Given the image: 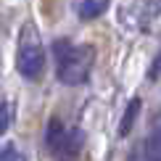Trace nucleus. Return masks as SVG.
Returning a JSON list of instances; mask_svg holds the SVG:
<instances>
[{
  "label": "nucleus",
  "mask_w": 161,
  "mask_h": 161,
  "mask_svg": "<svg viewBox=\"0 0 161 161\" xmlns=\"http://www.w3.org/2000/svg\"><path fill=\"white\" fill-rule=\"evenodd\" d=\"M8 124H11V108L5 103H0V135L8 130Z\"/></svg>",
  "instance_id": "6e6552de"
},
{
  "label": "nucleus",
  "mask_w": 161,
  "mask_h": 161,
  "mask_svg": "<svg viewBox=\"0 0 161 161\" xmlns=\"http://www.w3.org/2000/svg\"><path fill=\"white\" fill-rule=\"evenodd\" d=\"M64 143H66V132H64L61 119H50V122H48V145L56 153H61Z\"/></svg>",
  "instance_id": "39448f33"
},
{
  "label": "nucleus",
  "mask_w": 161,
  "mask_h": 161,
  "mask_svg": "<svg viewBox=\"0 0 161 161\" xmlns=\"http://www.w3.org/2000/svg\"><path fill=\"white\" fill-rule=\"evenodd\" d=\"M53 53H56V61H58V79L64 85H82L90 77L92 61H95L92 45H77L74 48L66 40H58L53 45Z\"/></svg>",
  "instance_id": "f257e3e1"
},
{
  "label": "nucleus",
  "mask_w": 161,
  "mask_h": 161,
  "mask_svg": "<svg viewBox=\"0 0 161 161\" xmlns=\"http://www.w3.org/2000/svg\"><path fill=\"white\" fill-rule=\"evenodd\" d=\"M16 66L24 79H40L45 69V48L40 32L32 21H26L19 32V45H16Z\"/></svg>",
  "instance_id": "f03ea898"
},
{
  "label": "nucleus",
  "mask_w": 161,
  "mask_h": 161,
  "mask_svg": "<svg viewBox=\"0 0 161 161\" xmlns=\"http://www.w3.org/2000/svg\"><path fill=\"white\" fill-rule=\"evenodd\" d=\"M106 8H108V0H82V5H79V16H82V19H98Z\"/></svg>",
  "instance_id": "423d86ee"
},
{
  "label": "nucleus",
  "mask_w": 161,
  "mask_h": 161,
  "mask_svg": "<svg viewBox=\"0 0 161 161\" xmlns=\"http://www.w3.org/2000/svg\"><path fill=\"white\" fill-rule=\"evenodd\" d=\"M145 161H161V122L151 130L148 140H145Z\"/></svg>",
  "instance_id": "20e7f679"
},
{
  "label": "nucleus",
  "mask_w": 161,
  "mask_h": 161,
  "mask_svg": "<svg viewBox=\"0 0 161 161\" xmlns=\"http://www.w3.org/2000/svg\"><path fill=\"white\" fill-rule=\"evenodd\" d=\"M130 161H140V156H137V151H132V153H130Z\"/></svg>",
  "instance_id": "9b49d317"
},
{
  "label": "nucleus",
  "mask_w": 161,
  "mask_h": 161,
  "mask_svg": "<svg viewBox=\"0 0 161 161\" xmlns=\"http://www.w3.org/2000/svg\"><path fill=\"white\" fill-rule=\"evenodd\" d=\"M79 148H82V132L79 130L66 132V143L61 148V156H74V153H79Z\"/></svg>",
  "instance_id": "0eeeda50"
},
{
  "label": "nucleus",
  "mask_w": 161,
  "mask_h": 161,
  "mask_svg": "<svg viewBox=\"0 0 161 161\" xmlns=\"http://www.w3.org/2000/svg\"><path fill=\"white\" fill-rule=\"evenodd\" d=\"M140 108H143V100H140V98H132L130 103H127L124 116H122V122H119V137H127V135L132 132V127H135V122H137Z\"/></svg>",
  "instance_id": "7ed1b4c3"
},
{
  "label": "nucleus",
  "mask_w": 161,
  "mask_h": 161,
  "mask_svg": "<svg viewBox=\"0 0 161 161\" xmlns=\"http://www.w3.org/2000/svg\"><path fill=\"white\" fill-rule=\"evenodd\" d=\"M0 161H21V158H19V151L8 145V148H3V151H0Z\"/></svg>",
  "instance_id": "1a4fd4ad"
},
{
  "label": "nucleus",
  "mask_w": 161,
  "mask_h": 161,
  "mask_svg": "<svg viewBox=\"0 0 161 161\" xmlns=\"http://www.w3.org/2000/svg\"><path fill=\"white\" fill-rule=\"evenodd\" d=\"M158 74H161V53H158V58H156V61L151 64V71H148V77H151V79H156Z\"/></svg>",
  "instance_id": "9d476101"
}]
</instances>
